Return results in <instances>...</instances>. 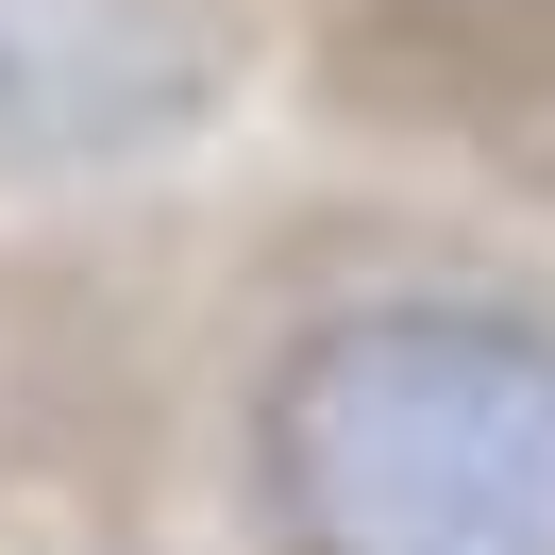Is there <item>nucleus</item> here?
Segmentation results:
<instances>
[{"mask_svg":"<svg viewBox=\"0 0 555 555\" xmlns=\"http://www.w3.org/2000/svg\"><path fill=\"white\" fill-rule=\"evenodd\" d=\"M135 555H555V236L253 135L169 169Z\"/></svg>","mask_w":555,"mask_h":555,"instance_id":"nucleus-1","label":"nucleus"},{"mask_svg":"<svg viewBox=\"0 0 555 555\" xmlns=\"http://www.w3.org/2000/svg\"><path fill=\"white\" fill-rule=\"evenodd\" d=\"M253 152L555 236V0H253Z\"/></svg>","mask_w":555,"mask_h":555,"instance_id":"nucleus-2","label":"nucleus"},{"mask_svg":"<svg viewBox=\"0 0 555 555\" xmlns=\"http://www.w3.org/2000/svg\"><path fill=\"white\" fill-rule=\"evenodd\" d=\"M169 169L0 203V555H135Z\"/></svg>","mask_w":555,"mask_h":555,"instance_id":"nucleus-3","label":"nucleus"}]
</instances>
